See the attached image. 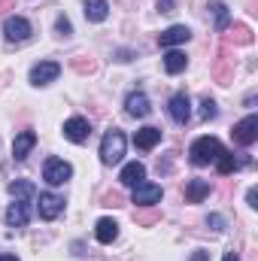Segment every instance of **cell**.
<instances>
[{
  "label": "cell",
  "instance_id": "29",
  "mask_svg": "<svg viewBox=\"0 0 258 261\" xmlns=\"http://www.w3.org/2000/svg\"><path fill=\"white\" fill-rule=\"evenodd\" d=\"M104 203H107V206H122V195H119V192H110V195L104 197Z\"/></svg>",
  "mask_w": 258,
  "mask_h": 261
},
{
  "label": "cell",
  "instance_id": "10",
  "mask_svg": "<svg viewBox=\"0 0 258 261\" xmlns=\"http://www.w3.org/2000/svg\"><path fill=\"white\" fill-rule=\"evenodd\" d=\"M167 113H170V119L176 125H186L192 119V100H189V94H173L170 103H167Z\"/></svg>",
  "mask_w": 258,
  "mask_h": 261
},
{
  "label": "cell",
  "instance_id": "2",
  "mask_svg": "<svg viewBox=\"0 0 258 261\" xmlns=\"http://www.w3.org/2000/svg\"><path fill=\"white\" fill-rule=\"evenodd\" d=\"M125 146H128V140H125L122 130L119 128L107 130L104 140H100V161H104V164H119V161L125 158Z\"/></svg>",
  "mask_w": 258,
  "mask_h": 261
},
{
  "label": "cell",
  "instance_id": "18",
  "mask_svg": "<svg viewBox=\"0 0 258 261\" xmlns=\"http://www.w3.org/2000/svg\"><path fill=\"white\" fill-rule=\"evenodd\" d=\"M243 164H246V158H237L234 152H222V155L216 158V167H219V173H222V176H231V173H237Z\"/></svg>",
  "mask_w": 258,
  "mask_h": 261
},
{
  "label": "cell",
  "instance_id": "16",
  "mask_svg": "<svg viewBox=\"0 0 258 261\" xmlns=\"http://www.w3.org/2000/svg\"><path fill=\"white\" fill-rule=\"evenodd\" d=\"M94 237H97V243H104V246H107V243H113V240L119 237V222H116V219H110V216H107V219H100V222L94 225Z\"/></svg>",
  "mask_w": 258,
  "mask_h": 261
},
{
  "label": "cell",
  "instance_id": "22",
  "mask_svg": "<svg viewBox=\"0 0 258 261\" xmlns=\"http://www.w3.org/2000/svg\"><path fill=\"white\" fill-rule=\"evenodd\" d=\"M9 195L15 197V200H31V197L37 195V189L28 179H15V182H9Z\"/></svg>",
  "mask_w": 258,
  "mask_h": 261
},
{
  "label": "cell",
  "instance_id": "30",
  "mask_svg": "<svg viewBox=\"0 0 258 261\" xmlns=\"http://www.w3.org/2000/svg\"><path fill=\"white\" fill-rule=\"evenodd\" d=\"M158 9L161 12H173V0H158Z\"/></svg>",
  "mask_w": 258,
  "mask_h": 261
},
{
  "label": "cell",
  "instance_id": "11",
  "mask_svg": "<svg viewBox=\"0 0 258 261\" xmlns=\"http://www.w3.org/2000/svg\"><path fill=\"white\" fill-rule=\"evenodd\" d=\"M64 137L70 140V143H85V140L91 137V125H88V119H82V116L67 119L64 122Z\"/></svg>",
  "mask_w": 258,
  "mask_h": 261
},
{
  "label": "cell",
  "instance_id": "12",
  "mask_svg": "<svg viewBox=\"0 0 258 261\" xmlns=\"http://www.w3.org/2000/svg\"><path fill=\"white\" fill-rule=\"evenodd\" d=\"M28 219H31V200H15V203H9V210H6V225H9V228H24Z\"/></svg>",
  "mask_w": 258,
  "mask_h": 261
},
{
  "label": "cell",
  "instance_id": "21",
  "mask_svg": "<svg viewBox=\"0 0 258 261\" xmlns=\"http://www.w3.org/2000/svg\"><path fill=\"white\" fill-rule=\"evenodd\" d=\"M207 195H210V182H207V179H192V182L186 186V200H189V203H200Z\"/></svg>",
  "mask_w": 258,
  "mask_h": 261
},
{
  "label": "cell",
  "instance_id": "35",
  "mask_svg": "<svg viewBox=\"0 0 258 261\" xmlns=\"http://www.w3.org/2000/svg\"><path fill=\"white\" fill-rule=\"evenodd\" d=\"M0 261H18L15 255H0Z\"/></svg>",
  "mask_w": 258,
  "mask_h": 261
},
{
  "label": "cell",
  "instance_id": "27",
  "mask_svg": "<svg viewBox=\"0 0 258 261\" xmlns=\"http://www.w3.org/2000/svg\"><path fill=\"white\" fill-rule=\"evenodd\" d=\"M55 28H58V34H61V37H70V34H73V28H70V18H67V15L58 18V24H55Z\"/></svg>",
  "mask_w": 258,
  "mask_h": 261
},
{
  "label": "cell",
  "instance_id": "33",
  "mask_svg": "<svg viewBox=\"0 0 258 261\" xmlns=\"http://www.w3.org/2000/svg\"><path fill=\"white\" fill-rule=\"evenodd\" d=\"M222 261H240V258H237V252H225V258Z\"/></svg>",
  "mask_w": 258,
  "mask_h": 261
},
{
  "label": "cell",
  "instance_id": "14",
  "mask_svg": "<svg viewBox=\"0 0 258 261\" xmlns=\"http://www.w3.org/2000/svg\"><path fill=\"white\" fill-rule=\"evenodd\" d=\"M125 110H128V116H134V119H146V116L152 113V107H149V97H146L143 91H134V94H128V100H125Z\"/></svg>",
  "mask_w": 258,
  "mask_h": 261
},
{
  "label": "cell",
  "instance_id": "3",
  "mask_svg": "<svg viewBox=\"0 0 258 261\" xmlns=\"http://www.w3.org/2000/svg\"><path fill=\"white\" fill-rule=\"evenodd\" d=\"M70 176H73V167L67 164L64 158H49V161L43 164V179H46L49 186H64Z\"/></svg>",
  "mask_w": 258,
  "mask_h": 261
},
{
  "label": "cell",
  "instance_id": "25",
  "mask_svg": "<svg viewBox=\"0 0 258 261\" xmlns=\"http://www.w3.org/2000/svg\"><path fill=\"white\" fill-rule=\"evenodd\" d=\"M219 116V110H216V103L207 97V100H200V119H216Z\"/></svg>",
  "mask_w": 258,
  "mask_h": 261
},
{
  "label": "cell",
  "instance_id": "13",
  "mask_svg": "<svg viewBox=\"0 0 258 261\" xmlns=\"http://www.w3.org/2000/svg\"><path fill=\"white\" fill-rule=\"evenodd\" d=\"M34 146H37V134H34V130H21V134L15 137V143H12V158H15V161H24Z\"/></svg>",
  "mask_w": 258,
  "mask_h": 261
},
{
  "label": "cell",
  "instance_id": "31",
  "mask_svg": "<svg viewBox=\"0 0 258 261\" xmlns=\"http://www.w3.org/2000/svg\"><path fill=\"white\" fill-rule=\"evenodd\" d=\"M189 261H210V252H203V249H197V252H194V255H192Z\"/></svg>",
  "mask_w": 258,
  "mask_h": 261
},
{
  "label": "cell",
  "instance_id": "7",
  "mask_svg": "<svg viewBox=\"0 0 258 261\" xmlns=\"http://www.w3.org/2000/svg\"><path fill=\"white\" fill-rule=\"evenodd\" d=\"M3 34H6L9 43H24L31 37V21L21 18V15H12V18L3 21Z\"/></svg>",
  "mask_w": 258,
  "mask_h": 261
},
{
  "label": "cell",
  "instance_id": "8",
  "mask_svg": "<svg viewBox=\"0 0 258 261\" xmlns=\"http://www.w3.org/2000/svg\"><path fill=\"white\" fill-rule=\"evenodd\" d=\"M189 40H192V31H189L186 24H170L167 31H161L158 46H161V49H173V46H183V43H189Z\"/></svg>",
  "mask_w": 258,
  "mask_h": 261
},
{
  "label": "cell",
  "instance_id": "34",
  "mask_svg": "<svg viewBox=\"0 0 258 261\" xmlns=\"http://www.w3.org/2000/svg\"><path fill=\"white\" fill-rule=\"evenodd\" d=\"M9 6H12V0H0V12H3V9H9Z\"/></svg>",
  "mask_w": 258,
  "mask_h": 261
},
{
  "label": "cell",
  "instance_id": "17",
  "mask_svg": "<svg viewBox=\"0 0 258 261\" xmlns=\"http://www.w3.org/2000/svg\"><path fill=\"white\" fill-rule=\"evenodd\" d=\"M158 143H161V128H140L137 134H134V146L143 149V152L155 149Z\"/></svg>",
  "mask_w": 258,
  "mask_h": 261
},
{
  "label": "cell",
  "instance_id": "4",
  "mask_svg": "<svg viewBox=\"0 0 258 261\" xmlns=\"http://www.w3.org/2000/svg\"><path fill=\"white\" fill-rule=\"evenodd\" d=\"M231 137H234L237 146H252L258 140V116H246L243 122H237L234 130H231Z\"/></svg>",
  "mask_w": 258,
  "mask_h": 261
},
{
  "label": "cell",
  "instance_id": "26",
  "mask_svg": "<svg viewBox=\"0 0 258 261\" xmlns=\"http://www.w3.org/2000/svg\"><path fill=\"white\" fill-rule=\"evenodd\" d=\"M207 225H210V228H213V231H225V219H222V216H219V213H213V216H210V219H207Z\"/></svg>",
  "mask_w": 258,
  "mask_h": 261
},
{
  "label": "cell",
  "instance_id": "24",
  "mask_svg": "<svg viewBox=\"0 0 258 261\" xmlns=\"http://www.w3.org/2000/svg\"><path fill=\"white\" fill-rule=\"evenodd\" d=\"M210 9L216 12V28L225 31V28H228V6H225V3H210Z\"/></svg>",
  "mask_w": 258,
  "mask_h": 261
},
{
  "label": "cell",
  "instance_id": "5",
  "mask_svg": "<svg viewBox=\"0 0 258 261\" xmlns=\"http://www.w3.org/2000/svg\"><path fill=\"white\" fill-rule=\"evenodd\" d=\"M161 186H155V182H140V186H134V195H131V203H137V206H155V203H161Z\"/></svg>",
  "mask_w": 258,
  "mask_h": 261
},
{
  "label": "cell",
  "instance_id": "9",
  "mask_svg": "<svg viewBox=\"0 0 258 261\" xmlns=\"http://www.w3.org/2000/svg\"><path fill=\"white\" fill-rule=\"evenodd\" d=\"M61 213H64V197L55 195V192H43V195H40V219L52 222V219H58Z\"/></svg>",
  "mask_w": 258,
  "mask_h": 261
},
{
  "label": "cell",
  "instance_id": "15",
  "mask_svg": "<svg viewBox=\"0 0 258 261\" xmlns=\"http://www.w3.org/2000/svg\"><path fill=\"white\" fill-rule=\"evenodd\" d=\"M143 179H146V167H143L140 161H128V164L122 167V173H119V182H122V186H128V189L140 186Z\"/></svg>",
  "mask_w": 258,
  "mask_h": 261
},
{
  "label": "cell",
  "instance_id": "20",
  "mask_svg": "<svg viewBox=\"0 0 258 261\" xmlns=\"http://www.w3.org/2000/svg\"><path fill=\"white\" fill-rule=\"evenodd\" d=\"M189 67V58L179 52V49H167V55H164V70L170 73V76H176V73H183Z\"/></svg>",
  "mask_w": 258,
  "mask_h": 261
},
{
  "label": "cell",
  "instance_id": "32",
  "mask_svg": "<svg viewBox=\"0 0 258 261\" xmlns=\"http://www.w3.org/2000/svg\"><path fill=\"white\" fill-rule=\"evenodd\" d=\"M246 200H249V206H258V192H255V189H249V195H246Z\"/></svg>",
  "mask_w": 258,
  "mask_h": 261
},
{
  "label": "cell",
  "instance_id": "28",
  "mask_svg": "<svg viewBox=\"0 0 258 261\" xmlns=\"http://www.w3.org/2000/svg\"><path fill=\"white\" fill-rule=\"evenodd\" d=\"M73 67H76L79 73H91L97 64H94V61H85V58H76V61H73Z\"/></svg>",
  "mask_w": 258,
  "mask_h": 261
},
{
  "label": "cell",
  "instance_id": "19",
  "mask_svg": "<svg viewBox=\"0 0 258 261\" xmlns=\"http://www.w3.org/2000/svg\"><path fill=\"white\" fill-rule=\"evenodd\" d=\"M107 15H110V3L107 0H85V18L88 21L100 24V21H107Z\"/></svg>",
  "mask_w": 258,
  "mask_h": 261
},
{
  "label": "cell",
  "instance_id": "6",
  "mask_svg": "<svg viewBox=\"0 0 258 261\" xmlns=\"http://www.w3.org/2000/svg\"><path fill=\"white\" fill-rule=\"evenodd\" d=\"M61 76V64L58 61H40L31 67V85H49Z\"/></svg>",
  "mask_w": 258,
  "mask_h": 261
},
{
  "label": "cell",
  "instance_id": "23",
  "mask_svg": "<svg viewBox=\"0 0 258 261\" xmlns=\"http://www.w3.org/2000/svg\"><path fill=\"white\" fill-rule=\"evenodd\" d=\"M228 40H231V43H240V46H249V43H252V31H249L246 24H234L231 34H228Z\"/></svg>",
  "mask_w": 258,
  "mask_h": 261
},
{
  "label": "cell",
  "instance_id": "1",
  "mask_svg": "<svg viewBox=\"0 0 258 261\" xmlns=\"http://www.w3.org/2000/svg\"><path fill=\"white\" fill-rule=\"evenodd\" d=\"M225 152V146L216 140V137H197L189 149V161L194 167H207V164H216V158Z\"/></svg>",
  "mask_w": 258,
  "mask_h": 261
}]
</instances>
